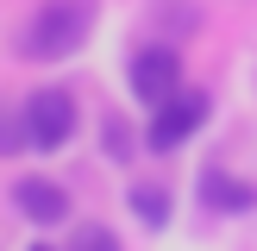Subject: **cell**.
Wrapping results in <instances>:
<instances>
[{
    "instance_id": "6da1fadb",
    "label": "cell",
    "mask_w": 257,
    "mask_h": 251,
    "mask_svg": "<svg viewBox=\"0 0 257 251\" xmlns=\"http://www.w3.org/2000/svg\"><path fill=\"white\" fill-rule=\"evenodd\" d=\"M82 38H88V0H50V7H38V19L25 25L19 50L38 57V63H63V57L82 50Z\"/></svg>"
},
{
    "instance_id": "7a4b0ae2",
    "label": "cell",
    "mask_w": 257,
    "mask_h": 251,
    "mask_svg": "<svg viewBox=\"0 0 257 251\" xmlns=\"http://www.w3.org/2000/svg\"><path fill=\"white\" fill-rule=\"evenodd\" d=\"M19 119H25V145L32 151H63L75 138V94L63 82H44V88H32L25 94V107H19Z\"/></svg>"
},
{
    "instance_id": "3957f363",
    "label": "cell",
    "mask_w": 257,
    "mask_h": 251,
    "mask_svg": "<svg viewBox=\"0 0 257 251\" xmlns=\"http://www.w3.org/2000/svg\"><path fill=\"white\" fill-rule=\"evenodd\" d=\"M207 113H213V94L182 82L163 107H151V132H145V145H151V151H176V145H188V138L207 126Z\"/></svg>"
},
{
    "instance_id": "277c9868",
    "label": "cell",
    "mask_w": 257,
    "mask_h": 251,
    "mask_svg": "<svg viewBox=\"0 0 257 251\" xmlns=\"http://www.w3.org/2000/svg\"><path fill=\"white\" fill-rule=\"evenodd\" d=\"M125 88H132L145 107H163V100L182 88V57H176L170 44H145V50H132V63H125Z\"/></svg>"
},
{
    "instance_id": "5b68a950",
    "label": "cell",
    "mask_w": 257,
    "mask_h": 251,
    "mask_svg": "<svg viewBox=\"0 0 257 251\" xmlns=\"http://www.w3.org/2000/svg\"><path fill=\"white\" fill-rule=\"evenodd\" d=\"M13 207L32 226H69V195H63L50 176H19V182H13Z\"/></svg>"
},
{
    "instance_id": "8992f818",
    "label": "cell",
    "mask_w": 257,
    "mask_h": 251,
    "mask_svg": "<svg viewBox=\"0 0 257 251\" xmlns=\"http://www.w3.org/2000/svg\"><path fill=\"white\" fill-rule=\"evenodd\" d=\"M201 201H207V207H251L257 188L251 182H232V176H220V170H207V176H201Z\"/></svg>"
},
{
    "instance_id": "52a82bcc",
    "label": "cell",
    "mask_w": 257,
    "mask_h": 251,
    "mask_svg": "<svg viewBox=\"0 0 257 251\" xmlns=\"http://www.w3.org/2000/svg\"><path fill=\"white\" fill-rule=\"evenodd\" d=\"M132 213L145 226H163V220H170V195H163L157 182H132Z\"/></svg>"
},
{
    "instance_id": "ba28073f",
    "label": "cell",
    "mask_w": 257,
    "mask_h": 251,
    "mask_svg": "<svg viewBox=\"0 0 257 251\" xmlns=\"http://www.w3.org/2000/svg\"><path fill=\"white\" fill-rule=\"evenodd\" d=\"M69 251H119V238H113V226H100V220H75Z\"/></svg>"
},
{
    "instance_id": "9c48e42d",
    "label": "cell",
    "mask_w": 257,
    "mask_h": 251,
    "mask_svg": "<svg viewBox=\"0 0 257 251\" xmlns=\"http://www.w3.org/2000/svg\"><path fill=\"white\" fill-rule=\"evenodd\" d=\"M13 151H25V119L13 107H0V157H13Z\"/></svg>"
},
{
    "instance_id": "30bf717a",
    "label": "cell",
    "mask_w": 257,
    "mask_h": 251,
    "mask_svg": "<svg viewBox=\"0 0 257 251\" xmlns=\"http://www.w3.org/2000/svg\"><path fill=\"white\" fill-rule=\"evenodd\" d=\"M32 251H50V245H32Z\"/></svg>"
}]
</instances>
